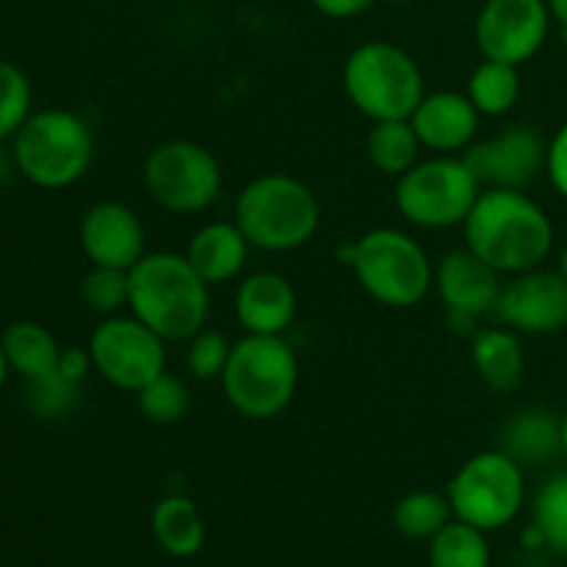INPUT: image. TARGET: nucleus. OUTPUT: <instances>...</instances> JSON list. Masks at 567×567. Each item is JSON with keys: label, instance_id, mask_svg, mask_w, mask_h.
<instances>
[{"label": "nucleus", "instance_id": "1", "mask_svg": "<svg viewBox=\"0 0 567 567\" xmlns=\"http://www.w3.org/2000/svg\"><path fill=\"white\" fill-rule=\"evenodd\" d=\"M463 233L465 247L502 277L537 269L554 249L551 216L520 188H482Z\"/></svg>", "mask_w": 567, "mask_h": 567}, {"label": "nucleus", "instance_id": "13", "mask_svg": "<svg viewBox=\"0 0 567 567\" xmlns=\"http://www.w3.org/2000/svg\"><path fill=\"white\" fill-rule=\"evenodd\" d=\"M548 142L529 125H509L465 150V164L482 188H526L546 175Z\"/></svg>", "mask_w": 567, "mask_h": 567}, {"label": "nucleus", "instance_id": "33", "mask_svg": "<svg viewBox=\"0 0 567 567\" xmlns=\"http://www.w3.org/2000/svg\"><path fill=\"white\" fill-rule=\"evenodd\" d=\"M78 391H81L78 382H70L55 371V374L44 377V380H33L28 393H31V408L39 419H59V415L70 413V408L78 399Z\"/></svg>", "mask_w": 567, "mask_h": 567}, {"label": "nucleus", "instance_id": "26", "mask_svg": "<svg viewBox=\"0 0 567 567\" xmlns=\"http://www.w3.org/2000/svg\"><path fill=\"white\" fill-rule=\"evenodd\" d=\"M449 520H454L452 502L437 491H410L393 507V526L408 540L430 543Z\"/></svg>", "mask_w": 567, "mask_h": 567}, {"label": "nucleus", "instance_id": "25", "mask_svg": "<svg viewBox=\"0 0 567 567\" xmlns=\"http://www.w3.org/2000/svg\"><path fill=\"white\" fill-rule=\"evenodd\" d=\"M471 103L482 116H504L515 109L520 97L518 66L485 59L468 78L465 89Z\"/></svg>", "mask_w": 567, "mask_h": 567}, {"label": "nucleus", "instance_id": "20", "mask_svg": "<svg viewBox=\"0 0 567 567\" xmlns=\"http://www.w3.org/2000/svg\"><path fill=\"white\" fill-rule=\"evenodd\" d=\"M502 452L524 468H537L563 454V419L548 408H524L502 430Z\"/></svg>", "mask_w": 567, "mask_h": 567}, {"label": "nucleus", "instance_id": "23", "mask_svg": "<svg viewBox=\"0 0 567 567\" xmlns=\"http://www.w3.org/2000/svg\"><path fill=\"white\" fill-rule=\"evenodd\" d=\"M150 529H153L161 551L175 559L194 557L205 546L203 513L192 498L181 496V493L164 496L155 504L153 515H150Z\"/></svg>", "mask_w": 567, "mask_h": 567}, {"label": "nucleus", "instance_id": "6", "mask_svg": "<svg viewBox=\"0 0 567 567\" xmlns=\"http://www.w3.org/2000/svg\"><path fill=\"white\" fill-rule=\"evenodd\" d=\"M341 83L349 103L371 122L410 120L426 94L419 61L385 39L358 44L343 61Z\"/></svg>", "mask_w": 567, "mask_h": 567}, {"label": "nucleus", "instance_id": "7", "mask_svg": "<svg viewBox=\"0 0 567 567\" xmlns=\"http://www.w3.org/2000/svg\"><path fill=\"white\" fill-rule=\"evenodd\" d=\"M17 172L33 186L70 188L89 172L94 158L92 127L83 116L66 109L33 111L20 131L14 133L11 147Z\"/></svg>", "mask_w": 567, "mask_h": 567}, {"label": "nucleus", "instance_id": "9", "mask_svg": "<svg viewBox=\"0 0 567 567\" xmlns=\"http://www.w3.org/2000/svg\"><path fill=\"white\" fill-rule=\"evenodd\" d=\"M446 496L454 518L482 532H498L524 509L526 468L502 449H487L460 465Z\"/></svg>", "mask_w": 567, "mask_h": 567}, {"label": "nucleus", "instance_id": "11", "mask_svg": "<svg viewBox=\"0 0 567 567\" xmlns=\"http://www.w3.org/2000/svg\"><path fill=\"white\" fill-rule=\"evenodd\" d=\"M86 349L92 371L127 393H138L166 371V341L133 313L105 316Z\"/></svg>", "mask_w": 567, "mask_h": 567}, {"label": "nucleus", "instance_id": "24", "mask_svg": "<svg viewBox=\"0 0 567 567\" xmlns=\"http://www.w3.org/2000/svg\"><path fill=\"white\" fill-rule=\"evenodd\" d=\"M421 142L410 120L374 122L365 136V155L388 177H402L421 161Z\"/></svg>", "mask_w": 567, "mask_h": 567}, {"label": "nucleus", "instance_id": "12", "mask_svg": "<svg viewBox=\"0 0 567 567\" xmlns=\"http://www.w3.org/2000/svg\"><path fill=\"white\" fill-rule=\"evenodd\" d=\"M548 0H485L474 22L476 48L485 59L524 66L551 33Z\"/></svg>", "mask_w": 567, "mask_h": 567}, {"label": "nucleus", "instance_id": "40", "mask_svg": "<svg viewBox=\"0 0 567 567\" xmlns=\"http://www.w3.org/2000/svg\"><path fill=\"white\" fill-rule=\"evenodd\" d=\"M563 457L567 460V410L563 415Z\"/></svg>", "mask_w": 567, "mask_h": 567}, {"label": "nucleus", "instance_id": "3", "mask_svg": "<svg viewBox=\"0 0 567 567\" xmlns=\"http://www.w3.org/2000/svg\"><path fill=\"white\" fill-rule=\"evenodd\" d=\"M233 221L241 227L252 249L293 252L313 241L321 208L308 183L286 172H264L241 188Z\"/></svg>", "mask_w": 567, "mask_h": 567}, {"label": "nucleus", "instance_id": "17", "mask_svg": "<svg viewBox=\"0 0 567 567\" xmlns=\"http://www.w3.org/2000/svg\"><path fill=\"white\" fill-rule=\"evenodd\" d=\"M410 125L424 150H432L435 155H457L474 144L482 114L468 94L443 89L424 94L419 109L410 114Z\"/></svg>", "mask_w": 567, "mask_h": 567}, {"label": "nucleus", "instance_id": "18", "mask_svg": "<svg viewBox=\"0 0 567 567\" xmlns=\"http://www.w3.org/2000/svg\"><path fill=\"white\" fill-rule=\"evenodd\" d=\"M299 299L291 280L280 271H252L236 288L233 310L249 336H282L297 319Z\"/></svg>", "mask_w": 567, "mask_h": 567}, {"label": "nucleus", "instance_id": "29", "mask_svg": "<svg viewBox=\"0 0 567 567\" xmlns=\"http://www.w3.org/2000/svg\"><path fill=\"white\" fill-rule=\"evenodd\" d=\"M138 410L147 421L153 424H177V421L186 419L188 408H192V393L188 385L177 374H172L169 369L164 374L155 377L153 382L142 388L136 393Z\"/></svg>", "mask_w": 567, "mask_h": 567}, {"label": "nucleus", "instance_id": "8", "mask_svg": "<svg viewBox=\"0 0 567 567\" xmlns=\"http://www.w3.org/2000/svg\"><path fill=\"white\" fill-rule=\"evenodd\" d=\"M482 183L457 155H435L419 161L396 177V208L410 225L421 230L463 227L480 199Z\"/></svg>", "mask_w": 567, "mask_h": 567}, {"label": "nucleus", "instance_id": "21", "mask_svg": "<svg viewBox=\"0 0 567 567\" xmlns=\"http://www.w3.org/2000/svg\"><path fill=\"white\" fill-rule=\"evenodd\" d=\"M471 360L491 391L513 393L524 385L526 377V352L520 332L509 327H487L476 330L474 343H471Z\"/></svg>", "mask_w": 567, "mask_h": 567}, {"label": "nucleus", "instance_id": "5", "mask_svg": "<svg viewBox=\"0 0 567 567\" xmlns=\"http://www.w3.org/2000/svg\"><path fill=\"white\" fill-rule=\"evenodd\" d=\"M221 391L238 415L252 421L286 413L299 388V358L282 336H244L233 343Z\"/></svg>", "mask_w": 567, "mask_h": 567}, {"label": "nucleus", "instance_id": "37", "mask_svg": "<svg viewBox=\"0 0 567 567\" xmlns=\"http://www.w3.org/2000/svg\"><path fill=\"white\" fill-rule=\"evenodd\" d=\"M548 9H551L554 22H557L567 42V0H548Z\"/></svg>", "mask_w": 567, "mask_h": 567}, {"label": "nucleus", "instance_id": "19", "mask_svg": "<svg viewBox=\"0 0 567 567\" xmlns=\"http://www.w3.org/2000/svg\"><path fill=\"white\" fill-rule=\"evenodd\" d=\"M249 249L252 244L247 241L236 221H208L194 233L183 255L208 286H221L241 277Z\"/></svg>", "mask_w": 567, "mask_h": 567}, {"label": "nucleus", "instance_id": "36", "mask_svg": "<svg viewBox=\"0 0 567 567\" xmlns=\"http://www.w3.org/2000/svg\"><path fill=\"white\" fill-rule=\"evenodd\" d=\"M59 371L61 377H66L70 382H78L81 385L86 380V374L92 371V358H89V349H64L59 360Z\"/></svg>", "mask_w": 567, "mask_h": 567}, {"label": "nucleus", "instance_id": "35", "mask_svg": "<svg viewBox=\"0 0 567 567\" xmlns=\"http://www.w3.org/2000/svg\"><path fill=\"white\" fill-rule=\"evenodd\" d=\"M308 3L330 20H352V17L365 14L377 0H308Z\"/></svg>", "mask_w": 567, "mask_h": 567}, {"label": "nucleus", "instance_id": "2", "mask_svg": "<svg viewBox=\"0 0 567 567\" xmlns=\"http://www.w3.org/2000/svg\"><path fill=\"white\" fill-rule=\"evenodd\" d=\"M131 313L166 343H186L205 330L210 316V286L186 255L147 252L131 269Z\"/></svg>", "mask_w": 567, "mask_h": 567}, {"label": "nucleus", "instance_id": "27", "mask_svg": "<svg viewBox=\"0 0 567 567\" xmlns=\"http://www.w3.org/2000/svg\"><path fill=\"white\" fill-rule=\"evenodd\" d=\"M491 559L487 532L465 520H449L430 540V567H491Z\"/></svg>", "mask_w": 567, "mask_h": 567}, {"label": "nucleus", "instance_id": "14", "mask_svg": "<svg viewBox=\"0 0 567 567\" xmlns=\"http://www.w3.org/2000/svg\"><path fill=\"white\" fill-rule=\"evenodd\" d=\"M496 316L520 336H554L567 327V282L543 266L513 275L502 288Z\"/></svg>", "mask_w": 567, "mask_h": 567}, {"label": "nucleus", "instance_id": "38", "mask_svg": "<svg viewBox=\"0 0 567 567\" xmlns=\"http://www.w3.org/2000/svg\"><path fill=\"white\" fill-rule=\"evenodd\" d=\"M9 363H6V354H3V347H0V391H3L6 380H9Z\"/></svg>", "mask_w": 567, "mask_h": 567}, {"label": "nucleus", "instance_id": "15", "mask_svg": "<svg viewBox=\"0 0 567 567\" xmlns=\"http://www.w3.org/2000/svg\"><path fill=\"white\" fill-rule=\"evenodd\" d=\"M502 275L468 247L452 249L435 266V291L446 305L454 330H468L482 316L496 313Z\"/></svg>", "mask_w": 567, "mask_h": 567}, {"label": "nucleus", "instance_id": "16", "mask_svg": "<svg viewBox=\"0 0 567 567\" xmlns=\"http://www.w3.org/2000/svg\"><path fill=\"white\" fill-rule=\"evenodd\" d=\"M78 241L92 266L131 271L147 255V230L131 205L103 199L83 214Z\"/></svg>", "mask_w": 567, "mask_h": 567}, {"label": "nucleus", "instance_id": "22", "mask_svg": "<svg viewBox=\"0 0 567 567\" xmlns=\"http://www.w3.org/2000/svg\"><path fill=\"white\" fill-rule=\"evenodd\" d=\"M0 347H3L9 369L28 382L55 374L61 352H64L53 332L39 324V321H14V324H9L0 336Z\"/></svg>", "mask_w": 567, "mask_h": 567}, {"label": "nucleus", "instance_id": "10", "mask_svg": "<svg viewBox=\"0 0 567 567\" xmlns=\"http://www.w3.org/2000/svg\"><path fill=\"white\" fill-rule=\"evenodd\" d=\"M142 181L158 208L177 216L203 214L221 192V164L205 144L169 138L147 153Z\"/></svg>", "mask_w": 567, "mask_h": 567}, {"label": "nucleus", "instance_id": "32", "mask_svg": "<svg viewBox=\"0 0 567 567\" xmlns=\"http://www.w3.org/2000/svg\"><path fill=\"white\" fill-rule=\"evenodd\" d=\"M233 343L227 341L225 332L219 330H199L197 336L186 341V369L194 380L210 382L221 380L230 360Z\"/></svg>", "mask_w": 567, "mask_h": 567}, {"label": "nucleus", "instance_id": "28", "mask_svg": "<svg viewBox=\"0 0 567 567\" xmlns=\"http://www.w3.org/2000/svg\"><path fill=\"white\" fill-rule=\"evenodd\" d=\"M532 526L540 532L543 546L554 554H567V471L543 482L532 502Z\"/></svg>", "mask_w": 567, "mask_h": 567}, {"label": "nucleus", "instance_id": "30", "mask_svg": "<svg viewBox=\"0 0 567 567\" xmlns=\"http://www.w3.org/2000/svg\"><path fill=\"white\" fill-rule=\"evenodd\" d=\"M81 299L100 316H116L131 305V271L92 266L81 280Z\"/></svg>", "mask_w": 567, "mask_h": 567}, {"label": "nucleus", "instance_id": "34", "mask_svg": "<svg viewBox=\"0 0 567 567\" xmlns=\"http://www.w3.org/2000/svg\"><path fill=\"white\" fill-rule=\"evenodd\" d=\"M546 177L551 181L554 192L567 203V122L554 133L551 142H548Z\"/></svg>", "mask_w": 567, "mask_h": 567}, {"label": "nucleus", "instance_id": "31", "mask_svg": "<svg viewBox=\"0 0 567 567\" xmlns=\"http://www.w3.org/2000/svg\"><path fill=\"white\" fill-rule=\"evenodd\" d=\"M33 89L25 72L0 59V142L14 138L22 122L33 114Z\"/></svg>", "mask_w": 567, "mask_h": 567}, {"label": "nucleus", "instance_id": "39", "mask_svg": "<svg viewBox=\"0 0 567 567\" xmlns=\"http://www.w3.org/2000/svg\"><path fill=\"white\" fill-rule=\"evenodd\" d=\"M557 271H559V275H563V280L567 282V244H565V249H563V252H559V264H557Z\"/></svg>", "mask_w": 567, "mask_h": 567}, {"label": "nucleus", "instance_id": "4", "mask_svg": "<svg viewBox=\"0 0 567 567\" xmlns=\"http://www.w3.org/2000/svg\"><path fill=\"white\" fill-rule=\"evenodd\" d=\"M341 260L354 271L360 288L385 308L410 310L435 288V266L426 249L396 227L365 230L343 247Z\"/></svg>", "mask_w": 567, "mask_h": 567}, {"label": "nucleus", "instance_id": "41", "mask_svg": "<svg viewBox=\"0 0 567 567\" xmlns=\"http://www.w3.org/2000/svg\"><path fill=\"white\" fill-rule=\"evenodd\" d=\"M385 3H393V6H404V3H413V0H385Z\"/></svg>", "mask_w": 567, "mask_h": 567}]
</instances>
